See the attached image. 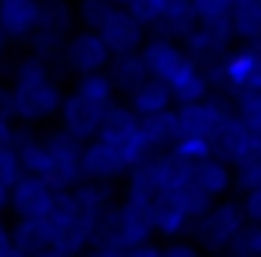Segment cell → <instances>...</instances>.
Wrapping results in <instances>:
<instances>
[{
	"instance_id": "cell-24",
	"label": "cell",
	"mask_w": 261,
	"mask_h": 257,
	"mask_svg": "<svg viewBox=\"0 0 261 257\" xmlns=\"http://www.w3.org/2000/svg\"><path fill=\"white\" fill-rule=\"evenodd\" d=\"M171 154L177 160H185V164H201V160L215 157V144L204 140V137H177L171 144Z\"/></svg>"
},
{
	"instance_id": "cell-23",
	"label": "cell",
	"mask_w": 261,
	"mask_h": 257,
	"mask_svg": "<svg viewBox=\"0 0 261 257\" xmlns=\"http://www.w3.org/2000/svg\"><path fill=\"white\" fill-rule=\"evenodd\" d=\"M70 91L81 94V97H87V100H94V104H100V107L117 104V87L108 77V70H104V74H87V77H81V80H74Z\"/></svg>"
},
{
	"instance_id": "cell-30",
	"label": "cell",
	"mask_w": 261,
	"mask_h": 257,
	"mask_svg": "<svg viewBox=\"0 0 261 257\" xmlns=\"http://www.w3.org/2000/svg\"><path fill=\"white\" fill-rule=\"evenodd\" d=\"M231 104H234V113H238V117L248 124V127L261 130V91L238 94V97L231 100Z\"/></svg>"
},
{
	"instance_id": "cell-10",
	"label": "cell",
	"mask_w": 261,
	"mask_h": 257,
	"mask_svg": "<svg viewBox=\"0 0 261 257\" xmlns=\"http://www.w3.org/2000/svg\"><path fill=\"white\" fill-rule=\"evenodd\" d=\"M231 117H234V104L224 94H215L201 104L177 107V137H204L215 144L218 134L231 124Z\"/></svg>"
},
{
	"instance_id": "cell-1",
	"label": "cell",
	"mask_w": 261,
	"mask_h": 257,
	"mask_svg": "<svg viewBox=\"0 0 261 257\" xmlns=\"http://www.w3.org/2000/svg\"><path fill=\"white\" fill-rule=\"evenodd\" d=\"M10 100H14V117L20 127L37 130L44 124L61 117V107L67 100L61 77H57L54 64L37 57V53H20L10 64Z\"/></svg>"
},
{
	"instance_id": "cell-5",
	"label": "cell",
	"mask_w": 261,
	"mask_h": 257,
	"mask_svg": "<svg viewBox=\"0 0 261 257\" xmlns=\"http://www.w3.org/2000/svg\"><path fill=\"white\" fill-rule=\"evenodd\" d=\"M248 231V217L241 207V197H224L215 201L191 227V241L198 244L204 254H231V247L238 244V237Z\"/></svg>"
},
{
	"instance_id": "cell-20",
	"label": "cell",
	"mask_w": 261,
	"mask_h": 257,
	"mask_svg": "<svg viewBox=\"0 0 261 257\" xmlns=\"http://www.w3.org/2000/svg\"><path fill=\"white\" fill-rule=\"evenodd\" d=\"M124 104L138 113V117H158V113H168V110H174V107H177L174 97H171V91L164 87L161 80H154V77L141 83V87L130 94Z\"/></svg>"
},
{
	"instance_id": "cell-21",
	"label": "cell",
	"mask_w": 261,
	"mask_h": 257,
	"mask_svg": "<svg viewBox=\"0 0 261 257\" xmlns=\"http://www.w3.org/2000/svg\"><path fill=\"white\" fill-rule=\"evenodd\" d=\"M108 77L114 80L117 97H124V100L138 91L144 80H151V74H147V64H144V57H141V53L114 57V61H111V67H108Z\"/></svg>"
},
{
	"instance_id": "cell-40",
	"label": "cell",
	"mask_w": 261,
	"mask_h": 257,
	"mask_svg": "<svg viewBox=\"0 0 261 257\" xmlns=\"http://www.w3.org/2000/svg\"><path fill=\"white\" fill-rule=\"evenodd\" d=\"M37 257H70V254H64V250H57V247H44Z\"/></svg>"
},
{
	"instance_id": "cell-38",
	"label": "cell",
	"mask_w": 261,
	"mask_h": 257,
	"mask_svg": "<svg viewBox=\"0 0 261 257\" xmlns=\"http://www.w3.org/2000/svg\"><path fill=\"white\" fill-rule=\"evenodd\" d=\"M10 214V187L0 184V217H7Z\"/></svg>"
},
{
	"instance_id": "cell-31",
	"label": "cell",
	"mask_w": 261,
	"mask_h": 257,
	"mask_svg": "<svg viewBox=\"0 0 261 257\" xmlns=\"http://www.w3.org/2000/svg\"><path fill=\"white\" fill-rule=\"evenodd\" d=\"M20 177H23V164H20L17 147H0V184L4 187H14Z\"/></svg>"
},
{
	"instance_id": "cell-35",
	"label": "cell",
	"mask_w": 261,
	"mask_h": 257,
	"mask_svg": "<svg viewBox=\"0 0 261 257\" xmlns=\"http://www.w3.org/2000/svg\"><path fill=\"white\" fill-rule=\"evenodd\" d=\"M10 250H14V224L0 217V257H10Z\"/></svg>"
},
{
	"instance_id": "cell-14",
	"label": "cell",
	"mask_w": 261,
	"mask_h": 257,
	"mask_svg": "<svg viewBox=\"0 0 261 257\" xmlns=\"http://www.w3.org/2000/svg\"><path fill=\"white\" fill-rule=\"evenodd\" d=\"M57 190L47 181L34 174H23L20 181L10 187V217L14 220H27V224H37L47 217V211L54 207Z\"/></svg>"
},
{
	"instance_id": "cell-15",
	"label": "cell",
	"mask_w": 261,
	"mask_h": 257,
	"mask_svg": "<svg viewBox=\"0 0 261 257\" xmlns=\"http://www.w3.org/2000/svg\"><path fill=\"white\" fill-rule=\"evenodd\" d=\"M97 37L108 44V50L114 53V57H127V53H141L144 50V44L151 40V34H147L124 7H114L111 17L100 23Z\"/></svg>"
},
{
	"instance_id": "cell-6",
	"label": "cell",
	"mask_w": 261,
	"mask_h": 257,
	"mask_svg": "<svg viewBox=\"0 0 261 257\" xmlns=\"http://www.w3.org/2000/svg\"><path fill=\"white\" fill-rule=\"evenodd\" d=\"M77 31H81V23H77L74 0H40V20H37V31H34L27 50L54 64L61 57L64 44Z\"/></svg>"
},
{
	"instance_id": "cell-34",
	"label": "cell",
	"mask_w": 261,
	"mask_h": 257,
	"mask_svg": "<svg viewBox=\"0 0 261 257\" xmlns=\"http://www.w3.org/2000/svg\"><path fill=\"white\" fill-rule=\"evenodd\" d=\"M241 207H245V217L251 227H261V190H251V194L241 197Z\"/></svg>"
},
{
	"instance_id": "cell-17",
	"label": "cell",
	"mask_w": 261,
	"mask_h": 257,
	"mask_svg": "<svg viewBox=\"0 0 261 257\" xmlns=\"http://www.w3.org/2000/svg\"><path fill=\"white\" fill-rule=\"evenodd\" d=\"M40 20V0H0V31L10 44H31Z\"/></svg>"
},
{
	"instance_id": "cell-36",
	"label": "cell",
	"mask_w": 261,
	"mask_h": 257,
	"mask_svg": "<svg viewBox=\"0 0 261 257\" xmlns=\"http://www.w3.org/2000/svg\"><path fill=\"white\" fill-rule=\"evenodd\" d=\"M127 250H121V247H114V244H108V241H97L91 250H87L84 257H124Z\"/></svg>"
},
{
	"instance_id": "cell-26",
	"label": "cell",
	"mask_w": 261,
	"mask_h": 257,
	"mask_svg": "<svg viewBox=\"0 0 261 257\" xmlns=\"http://www.w3.org/2000/svg\"><path fill=\"white\" fill-rule=\"evenodd\" d=\"M124 10H127L147 34H154L158 27H161V20H164V0H130Z\"/></svg>"
},
{
	"instance_id": "cell-8",
	"label": "cell",
	"mask_w": 261,
	"mask_h": 257,
	"mask_svg": "<svg viewBox=\"0 0 261 257\" xmlns=\"http://www.w3.org/2000/svg\"><path fill=\"white\" fill-rule=\"evenodd\" d=\"M158 237L154 231V214L151 207H141V204H130V201H117V207L108 214L104 227H100V241L114 244L121 250H134L141 244H151Z\"/></svg>"
},
{
	"instance_id": "cell-18",
	"label": "cell",
	"mask_w": 261,
	"mask_h": 257,
	"mask_svg": "<svg viewBox=\"0 0 261 257\" xmlns=\"http://www.w3.org/2000/svg\"><path fill=\"white\" fill-rule=\"evenodd\" d=\"M191 181L207 201H224L234 194V167L221 157H207L201 164H191Z\"/></svg>"
},
{
	"instance_id": "cell-29",
	"label": "cell",
	"mask_w": 261,
	"mask_h": 257,
	"mask_svg": "<svg viewBox=\"0 0 261 257\" xmlns=\"http://www.w3.org/2000/svg\"><path fill=\"white\" fill-rule=\"evenodd\" d=\"M234 190L241 197L251 194V190H261V157L245 160V164L234 167Z\"/></svg>"
},
{
	"instance_id": "cell-37",
	"label": "cell",
	"mask_w": 261,
	"mask_h": 257,
	"mask_svg": "<svg viewBox=\"0 0 261 257\" xmlns=\"http://www.w3.org/2000/svg\"><path fill=\"white\" fill-rule=\"evenodd\" d=\"M124 257H164V244H158V241H151V244H141V247L127 250Z\"/></svg>"
},
{
	"instance_id": "cell-13",
	"label": "cell",
	"mask_w": 261,
	"mask_h": 257,
	"mask_svg": "<svg viewBox=\"0 0 261 257\" xmlns=\"http://www.w3.org/2000/svg\"><path fill=\"white\" fill-rule=\"evenodd\" d=\"M127 174H130V164H127V157H124V151L117 144L97 137V140H91V144L84 147V181L117 187V184L127 181Z\"/></svg>"
},
{
	"instance_id": "cell-7",
	"label": "cell",
	"mask_w": 261,
	"mask_h": 257,
	"mask_svg": "<svg viewBox=\"0 0 261 257\" xmlns=\"http://www.w3.org/2000/svg\"><path fill=\"white\" fill-rule=\"evenodd\" d=\"M207 74H211V83H215V94H224L231 100L238 97V94L261 91V40L238 44Z\"/></svg>"
},
{
	"instance_id": "cell-2",
	"label": "cell",
	"mask_w": 261,
	"mask_h": 257,
	"mask_svg": "<svg viewBox=\"0 0 261 257\" xmlns=\"http://www.w3.org/2000/svg\"><path fill=\"white\" fill-rule=\"evenodd\" d=\"M84 147L61 127L34 134L23 127L20 140H17V154H20L23 174H34L47 181L57 194H70L84 184Z\"/></svg>"
},
{
	"instance_id": "cell-12",
	"label": "cell",
	"mask_w": 261,
	"mask_h": 257,
	"mask_svg": "<svg viewBox=\"0 0 261 257\" xmlns=\"http://www.w3.org/2000/svg\"><path fill=\"white\" fill-rule=\"evenodd\" d=\"M104 117H108V107H100L94 100L81 97V94L67 91V100H64L61 117H57V127L64 134H70L74 140H81V144H91L104 130Z\"/></svg>"
},
{
	"instance_id": "cell-9",
	"label": "cell",
	"mask_w": 261,
	"mask_h": 257,
	"mask_svg": "<svg viewBox=\"0 0 261 257\" xmlns=\"http://www.w3.org/2000/svg\"><path fill=\"white\" fill-rule=\"evenodd\" d=\"M111 61H114V53L108 50V44L94 31H84V27H81V31L64 44L61 57L54 61V70H57L61 80L64 77L81 80V77H87V74H104V70L111 67Z\"/></svg>"
},
{
	"instance_id": "cell-32",
	"label": "cell",
	"mask_w": 261,
	"mask_h": 257,
	"mask_svg": "<svg viewBox=\"0 0 261 257\" xmlns=\"http://www.w3.org/2000/svg\"><path fill=\"white\" fill-rule=\"evenodd\" d=\"M231 257H261V227H251L238 237V244L231 247Z\"/></svg>"
},
{
	"instance_id": "cell-42",
	"label": "cell",
	"mask_w": 261,
	"mask_h": 257,
	"mask_svg": "<svg viewBox=\"0 0 261 257\" xmlns=\"http://www.w3.org/2000/svg\"><path fill=\"white\" fill-rule=\"evenodd\" d=\"M218 257H231V254H218Z\"/></svg>"
},
{
	"instance_id": "cell-16",
	"label": "cell",
	"mask_w": 261,
	"mask_h": 257,
	"mask_svg": "<svg viewBox=\"0 0 261 257\" xmlns=\"http://www.w3.org/2000/svg\"><path fill=\"white\" fill-rule=\"evenodd\" d=\"M215 157H221L224 164H231V167L261 157V130L248 127L238 113H234L231 124L218 134V140H215Z\"/></svg>"
},
{
	"instance_id": "cell-39",
	"label": "cell",
	"mask_w": 261,
	"mask_h": 257,
	"mask_svg": "<svg viewBox=\"0 0 261 257\" xmlns=\"http://www.w3.org/2000/svg\"><path fill=\"white\" fill-rule=\"evenodd\" d=\"M10 47H14V44H10V40H7V34L0 31V61L7 57V50H10Z\"/></svg>"
},
{
	"instance_id": "cell-4",
	"label": "cell",
	"mask_w": 261,
	"mask_h": 257,
	"mask_svg": "<svg viewBox=\"0 0 261 257\" xmlns=\"http://www.w3.org/2000/svg\"><path fill=\"white\" fill-rule=\"evenodd\" d=\"M100 227L94 217H87L74 204V194H57L54 207L47 211L44 220H37V231L44 234L47 247H57L70 257H84L94 244L100 241Z\"/></svg>"
},
{
	"instance_id": "cell-25",
	"label": "cell",
	"mask_w": 261,
	"mask_h": 257,
	"mask_svg": "<svg viewBox=\"0 0 261 257\" xmlns=\"http://www.w3.org/2000/svg\"><path fill=\"white\" fill-rule=\"evenodd\" d=\"M20 124L14 117V100H10V87H0V147H17L20 140Z\"/></svg>"
},
{
	"instance_id": "cell-28",
	"label": "cell",
	"mask_w": 261,
	"mask_h": 257,
	"mask_svg": "<svg viewBox=\"0 0 261 257\" xmlns=\"http://www.w3.org/2000/svg\"><path fill=\"white\" fill-rule=\"evenodd\" d=\"M191 7L198 23H221V20H231L234 0H191Z\"/></svg>"
},
{
	"instance_id": "cell-22",
	"label": "cell",
	"mask_w": 261,
	"mask_h": 257,
	"mask_svg": "<svg viewBox=\"0 0 261 257\" xmlns=\"http://www.w3.org/2000/svg\"><path fill=\"white\" fill-rule=\"evenodd\" d=\"M231 31L238 44L261 40V0H234L231 10Z\"/></svg>"
},
{
	"instance_id": "cell-3",
	"label": "cell",
	"mask_w": 261,
	"mask_h": 257,
	"mask_svg": "<svg viewBox=\"0 0 261 257\" xmlns=\"http://www.w3.org/2000/svg\"><path fill=\"white\" fill-rule=\"evenodd\" d=\"M141 57H144V64H147V74L168 87L177 107L201 104V100L215 97L211 74H207L201 64H194L177 40L151 37L144 44V50H141Z\"/></svg>"
},
{
	"instance_id": "cell-19",
	"label": "cell",
	"mask_w": 261,
	"mask_h": 257,
	"mask_svg": "<svg viewBox=\"0 0 261 257\" xmlns=\"http://www.w3.org/2000/svg\"><path fill=\"white\" fill-rule=\"evenodd\" d=\"M70 194H74V204L81 207L87 217H94L97 224H104V220H108V214L117 207V187H111V184L84 181L77 190H70Z\"/></svg>"
},
{
	"instance_id": "cell-33",
	"label": "cell",
	"mask_w": 261,
	"mask_h": 257,
	"mask_svg": "<svg viewBox=\"0 0 261 257\" xmlns=\"http://www.w3.org/2000/svg\"><path fill=\"white\" fill-rule=\"evenodd\" d=\"M164 257H204V250H201L198 244L191 241V237H185V241L164 244Z\"/></svg>"
},
{
	"instance_id": "cell-11",
	"label": "cell",
	"mask_w": 261,
	"mask_h": 257,
	"mask_svg": "<svg viewBox=\"0 0 261 257\" xmlns=\"http://www.w3.org/2000/svg\"><path fill=\"white\" fill-rule=\"evenodd\" d=\"M185 53L194 64H201L204 70H211L215 64H221L231 50H234V31H231V20L221 23H194L191 31L181 40Z\"/></svg>"
},
{
	"instance_id": "cell-41",
	"label": "cell",
	"mask_w": 261,
	"mask_h": 257,
	"mask_svg": "<svg viewBox=\"0 0 261 257\" xmlns=\"http://www.w3.org/2000/svg\"><path fill=\"white\" fill-rule=\"evenodd\" d=\"M108 4H111V7H127L130 0H108Z\"/></svg>"
},
{
	"instance_id": "cell-27",
	"label": "cell",
	"mask_w": 261,
	"mask_h": 257,
	"mask_svg": "<svg viewBox=\"0 0 261 257\" xmlns=\"http://www.w3.org/2000/svg\"><path fill=\"white\" fill-rule=\"evenodd\" d=\"M74 7H77V23L84 27V31H100V23L111 17V4L108 0H74Z\"/></svg>"
}]
</instances>
